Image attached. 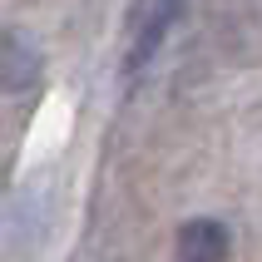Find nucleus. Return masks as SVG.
I'll list each match as a JSON object with an SVG mask.
<instances>
[{
  "mask_svg": "<svg viewBox=\"0 0 262 262\" xmlns=\"http://www.w3.org/2000/svg\"><path fill=\"white\" fill-rule=\"evenodd\" d=\"M0 79H5V94H25L40 84V50L20 30H5L0 40Z\"/></svg>",
  "mask_w": 262,
  "mask_h": 262,
  "instance_id": "2",
  "label": "nucleus"
},
{
  "mask_svg": "<svg viewBox=\"0 0 262 262\" xmlns=\"http://www.w3.org/2000/svg\"><path fill=\"white\" fill-rule=\"evenodd\" d=\"M173 252H178V262H228L233 257V233L218 218H193L178 228Z\"/></svg>",
  "mask_w": 262,
  "mask_h": 262,
  "instance_id": "1",
  "label": "nucleus"
},
{
  "mask_svg": "<svg viewBox=\"0 0 262 262\" xmlns=\"http://www.w3.org/2000/svg\"><path fill=\"white\" fill-rule=\"evenodd\" d=\"M178 10H183V0H148V15L134 25L129 70H139V64H148V59H154V50L163 45V35H168V25L178 20Z\"/></svg>",
  "mask_w": 262,
  "mask_h": 262,
  "instance_id": "3",
  "label": "nucleus"
}]
</instances>
